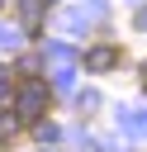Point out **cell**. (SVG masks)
Returning <instances> with one entry per match:
<instances>
[{"label":"cell","mask_w":147,"mask_h":152,"mask_svg":"<svg viewBox=\"0 0 147 152\" xmlns=\"http://www.w3.org/2000/svg\"><path fill=\"white\" fill-rule=\"evenodd\" d=\"M9 100H14V114L24 124H38L47 114V104H52V90H47V81H19L9 90Z\"/></svg>","instance_id":"6da1fadb"},{"label":"cell","mask_w":147,"mask_h":152,"mask_svg":"<svg viewBox=\"0 0 147 152\" xmlns=\"http://www.w3.org/2000/svg\"><path fill=\"white\" fill-rule=\"evenodd\" d=\"M123 62V48H114V43H95V48H85V71H114Z\"/></svg>","instance_id":"7a4b0ae2"},{"label":"cell","mask_w":147,"mask_h":152,"mask_svg":"<svg viewBox=\"0 0 147 152\" xmlns=\"http://www.w3.org/2000/svg\"><path fill=\"white\" fill-rule=\"evenodd\" d=\"M9 76H14V71H5V66H0V104H9V90H14V81H9Z\"/></svg>","instance_id":"3957f363"},{"label":"cell","mask_w":147,"mask_h":152,"mask_svg":"<svg viewBox=\"0 0 147 152\" xmlns=\"http://www.w3.org/2000/svg\"><path fill=\"white\" fill-rule=\"evenodd\" d=\"M138 28H147V10H138Z\"/></svg>","instance_id":"277c9868"},{"label":"cell","mask_w":147,"mask_h":152,"mask_svg":"<svg viewBox=\"0 0 147 152\" xmlns=\"http://www.w3.org/2000/svg\"><path fill=\"white\" fill-rule=\"evenodd\" d=\"M142 86H147V66H142Z\"/></svg>","instance_id":"5b68a950"}]
</instances>
